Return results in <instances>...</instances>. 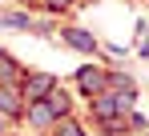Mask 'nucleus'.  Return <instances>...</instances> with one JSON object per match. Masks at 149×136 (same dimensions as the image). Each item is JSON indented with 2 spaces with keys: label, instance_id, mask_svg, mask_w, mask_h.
Listing matches in <instances>:
<instances>
[{
  "label": "nucleus",
  "instance_id": "1",
  "mask_svg": "<svg viewBox=\"0 0 149 136\" xmlns=\"http://www.w3.org/2000/svg\"><path fill=\"white\" fill-rule=\"evenodd\" d=\"M0 108H4V112H16V108H20L16 92H12V88H4V84H0Z\"/></svg>",
  "mask_w": 149,
  "mask_h": 136
},
{
  "label": "nucleus",
  "instance_id": "2",
  "mask_svg": "<svg viewBox=\"0 0 149 136\" xmlns=\"http://www.w3.org/2000/svg\"><path fill=\"white\" fill-rule=\"evenodd\" d=\"M69 44H73V48H85V52H89V48H93V40H89V32H69Z\"/></svg>",
  "mask_w": 149,
  "mask_h": 136
},
{
  "label": "nucleus",
  "instance_id": "3",
  "mask_svg": "<svg viewBox=\"0 0 149 136\" xmlns=\"http://www.w3.org/2000/svg\"><path fill=\"white\" fill-rule=\"evenodd\" d=\"M81 84H85V88H101V76L97 72H81Z\"/></svg>",
  "mask_w": 149,
  "mask_h": 136
},
{
  "label": "nucleus",
  "instance_id": "4",
  "mask_svg": "<svg viewBox=\"0 0 149 136\" xmlns=\"http://www.w3.org/2000/svg\"><path fill=\"white\" fill-rule=\"evenodd\" d=\"M45 88H49V76H36V80H32V88H28V92L36 96V92H45Z\"/></svg>",
  "mask_w": 149,
  "mask_h": 136
},
{
  "label": "nucleus",
  "instance_id": "5",
  "mask_svg": "<svg viewBox=\"0 0 149 136\" xmlns=\"http://www.w3.org/2000/svg\"><path fill=\"white\" fill-rule=\"evenodd\" d=\"M52 8H69V0H52Z\"/></svg>",
  "mask_w": 149,
  "mask_h": 136
}]
</instances>
